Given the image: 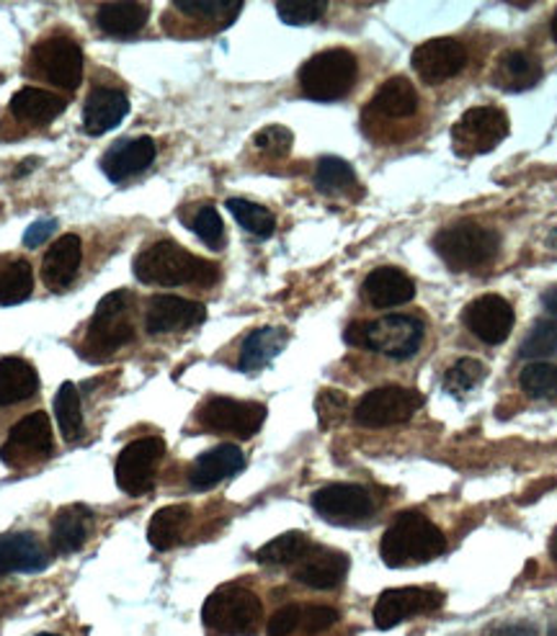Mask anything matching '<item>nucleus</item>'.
<instances>
[{"label":"nucleus","mask_w":557,"mask_h":636,"mask_svg":"<svg viewBox=\"0 0 557 636\" xmlns=\"http://www.w3.org/2000/svg\"><path fill=\"white\" fill-rule=\"evenodd\" d=\"M135 276L151 287H181V283L210 287L218 281L220 271L210 260L183 250L174 241H160L147 245L135 258Z\"/></svg>","instance_id":"nucleus-1"},{"label":"nucleus","mask_w":557,"mask_h":636,"mask_svg":"<svg viewBox=\"0 0 557 636\" xmlns=\"http://www.w3.org/2000/svg\"><path fill=\"white\" fill-rule=\"evenodd\" d=\"M447 549V538L423 513H400L385 531L380 554L388 567L426 565Z\"/></svg>","instance_id":"nucleus-2"},{"label":"nucleus","mask_w":557,"mask_h":636,"mask_svg":"<svg viewBox=\"0 0 557 636\" xmlns=\"http://www.w3.org/2000/svg\"><path fill=\"white\" fill-rule=\"evenodd\" d=\"M434 250L455 271H478L490 266L501 250L499 232L478 222H459L444 227L434 237Z\"/></svg>","instance_id":"nucleus-3"},{"label":"nucleus","mask_w":557,"mask_h":636,"mask_svg":"<svg viewBox=\"0 0 557 636\" xmlns=\"http://www.w3.org/2000/svg\"><path fill=\"white\" fill-rule=\"evenodd\" d=\"M344 338L348 346L377 350L388 358H411L423 343V323L411 314H388L377 323H352Z\"/></svg>","instance_id":"nucleus-4"},{"label":"nucleus","mask_w":557,"mask_h":636,"mask_svg":"<svg viewBox=\"0 0 557 636\" xmlns=\"http://www.w3.org/2000/svg\"><path fill=\"white\" fill-rule=\"evenodd\" d=\"M359 75L356 57L348 49H325L300 67V91L308 99L328 103L352 91Z\"/></svg>","instance_id":"nucleus-5"},{"label":"nucleus","mask_w":557,"mask_h":636,"mask_svg":"<svg viewBox=\"0 0 557 636\" xmlns=\"http://www.w3.org/2000/svg\"><path fill=\"white\" fill-rule=\"evenodd\" d=\"M202 618L218 634L248 636L261 624L264 605L254 590L241 585H222L207 598Z\"/></svg>","instance_id":"nucleus-6"},{"label":"nucleus","mask_w":557,"mask_h":636,"mask_svg":"<svg viewBox=\"0 0 557 636\" xmlns=\"http://www.w3.org/2000/svg\"><path fill=\"white\" fill-rule=\"evenodd\" d=\"M132 294L130 291H111L96 306V314L88 325V348L96 354L109 356L116 348L127 346L135 338V325L130 320Z\"/></svg>","instance_id":"nucleus-7"},{"label":"nucleus","mask_w":557,"mask_h":636,"mask_svg":"<svg viewBox=\"0 0 557 636\" xmlns=\"http://www.w3.org/2000/svg\"><path fill=\"white\" fill-rule=\"evenodd\" d=\"M423 408V394L411 387L371 389L354 410V421L364 428H388L408 423Z\"/></svg>","instance_id":"nucleus-8"},{"label":"nucleus","mask_w":557,"mask_h":636,"mask_svg":"<svg viewBox=\"0 0 557 636\" xmlns=\"http://www.w3.org/2000/svg\"><path fill=\"white\" fill-rule=\"evenodd\" d=\"M509 137V116L506 111L495 107H475L467 109L459 122L452 126V142L455 153L463 157L486 155L499 147Z\"/></svg>","instance_id":"nucleus-9"},{"label":"nucleus","mask_w":557,"mask_h":636,"mask_svg":"<svg viewBox=\"0 0 557 636\" xmlns=\"http://www.w3.org/2000/svg\"><path fill=\"white\" fill-rule=\"evenodd\" d=\"M163 454H166V440L158 436L137 438L130 446H124L114 467L119 490L132 498L151 492L155 484V467H158Z\"/></svg>","instance_id":"nucleus-10"},{"label":"nucleus","mask_w":557,"mask_h":636,"mask_svg":"<svg viewBox=\"0 0 557 636\" xmlns=\"http://www.w3.org/2000/svg\"><path fill=\"white\" fill-rule=\"evenodd\" d=\"M32 67L44 75L52 86L76 91L80 78H83V55H80V47L73 40L49 36L32 49Z\"/></svg>","instance_id":"nucleus-11"},{"label":"nucleus","mask_w":557,"mask_h":636,"mask_svg":"<svg viewBox=\"0 0 557 636\" xmlns=\"http://www.w3.org/2000/svg\"><path fill=\"white\" fill-rule=\"evenodd\" d=\"M266 421V408L261 402H241L230 397H212L199 410V423L212 433H233L237 438L256 436Z\"/></svg>","instance_id":"nucleus-12"},{"label":"nucleus","mask_w":557,"mask_h":636,"mask_svg":"<svg viewBox=\"0 0 557 636\" xmlns=\"http://www.w3.org/2000/svg\"><path fill=\"white\" fill-rule=\"evenodd\" d=\"M467 47L459 40L442 36V40H428L421 47L413 49L411 65L426 83H444V80L455 78L465 70L467 65Z\"/></svg>","instance_id":"nucleus-13"},{"label":"nucleus","mask_w":557,"mask_h":636,"mask_svg":"<svg viewBox=\"0 0 557 636\" xmlns=\"http://www.w3.org/2000/svg\"><path fill=\"white\" fill-rule=\"evenodd\" d=\"M442 603H444V595L439 593V590H426V588L385 590V593L377 598L375 624L377 628H382V632H388V628L403 624L405 618L442 609Z\"/></svg>","instance_id":"nucleus-14"},{"label":"nucleus","mask_w":557,"mask_h":636,"mask_svg":"<svg viewBox=\"0 0 557 636\" xmlns=\"http://www.w3.org/2000/svg\"><path fill=\"white\" fill-rule=\"evenodd\" d=\"M52 451V425L44 413H32L13 425L0 459L9 467H21V464L36 459V456H49Z\"/></svg>","instance_id":"nucleus-15"},{"label":"nucleus","mask_w":557,"mask_h":636,"mask_svg":"<svg viewBox=\"0 0 557 636\" xmlns=\"http://www.w3.org/2000/svg\"><path fill=\"white\" fill-rule=\"evenodd\" d=\"M313 507L321 518L331 523H356L369 518L375 511L371 492L359 484H328L313 495Z\"/></svg>","instance_id":"nucleus-16"},{"label":"nucleus","mask_w":557,"mask_h":636,"mask_svg":"<svg viewBox=\"0 0 557 636\" xmlns=\"http://www.w3.org/2000/svg\"><path fill=\"white\" fill-rule=\"evenodd\" d=\"M465 325L470 327L475 338L488 343V346H499L514 327V306L499 294H482L467 304Z\"/></svg>","instance_id":"nucleus-17"},{"label":"nucleus","mask_w":557,"mask_h":636,"mask_svg":"<svg viewBox=\"0 0 557 636\" xmlns=\"http://www.w3.org/2000/svg\"><path fill=\"white\" fill-rule=\"evenodd\" d=\"M204 317H207L204 304L189 302V299L183 297L160 294L151 299V306H147L145 314V327L151 335H160L194 327L199 323H204Z\"/></svg>","instance_id":"nucleus-18"},{"label":"nucleus","mask_w":557,"mask_h":636,"mask_svg":"<svg viewBox=\"0 0 557 636\" xmlns=\"http://www.w3.org/2000/svg\"><path fill=\"white\" fill-rule=\"evenodd\" d=\"M155 160V142L151 137L122 140L111 145L101 157V170L109 181L122 183L127 178L143 174V170Z\"/></svg>","instance_id":"nucleus-19"},{"label":"nucleus","mask_w":557,"mask_h":636,"mask_svg":"<svg viewBox=\"0 0 557 636\" xmlns=\"http://www.w3.org/2000/svg\"><path fill=\"white\" fill-rule=\"evenodd\" d=\"M348 574V557L333 549H310L300 559L294 580L315 590L338 588Z\"/></svg>","instance_id":"nucleus-20"},{"label":"nucleus","mask_w":557,"mask_h":636,"mask_svg":"<svg viewBox=\"0 0 557 636\" xmlns=\"http://www.w3.org/2000/svg\"><path fill=\"white\" fill-rule=\"evenodd\" d=\"M245 467V456L237 446L222 444L212 451H207L194 461V467L189 471V482L194 490H210L214 484H220L227 477L237 475Z\"/></svg>","instance_id":"nucleus-21"},{"label":"nucleus","mask_w":557,"mask_h":636,"mask_svg":"<svg viewBox=\"0 0 557 636\" xmlns=\"http://www.w3.org/2000/svg\"><path fill=\"white\" fill-rule=\"evenodd\" d=\"M415 297V283L400 271V268L382 266L375 268L367 279H364V299L377 310H388L411 302Z\"/></svg>","instance_id":"nucleus-22"},{"label":"nucleus","mask_w":557,"mask_h":636,"mask_svg":"<svg viewBox=\"0 0 557 636\" xmlns=\"http://www.w3.org/2000/svg\"><path fill=\"white\" fill-rule=\"evenodd\" d=\"M127 114L130 101L122 91H116V88H93L83 109V130L99 137V134H107L119 126Z\"/></svg>","instance_id":"nucleus-23"},{"label":"nucleus","mask_w":557,"mask_h":636,"mask_svg":"<svg viewBox=\"0 0 557 636\" xmlns=\"http://www.w3.org/2000/svg\"><path fill=\"white\" fill-rule=\"evenodd\" d=\"M49 565L42 544L34 534H3L0 536V574L42 572Z\"/></svg>","instance_id":"nucleus-24"},{"label":"nucleus","mask_w":557,"mask_h":636,"mask_svg":"<svg viewBox=\"0 0 557 636\" xmlns=\"http://www.w3.org/2000/svg\"><path fill=\"white\" fill-rule=\"evenodd\" d=\"M80 260H83V248H80L78 235H63L57 243H52L47 256L42 260V279L49 289H65L76 279Z\"/></svg>","instance_id":"nucleus-25"},{"label":"nucleus","mask_w":557,"mask_h":636,"mask_svg":"<svg viewBox=\"0 0 557 636\" xmlns=\"http://www.w3.org/2000/svg\"><path fill=\"white\" fill-rule=\"evenodd\" d=\"M93 526V515L83 505H73L65 507L63 513L55 515L49 528V544L55 554H73L78 549H83V544L88 542V534H91Z\"/></svg>","instance_id":"nucleus-26"},{"label":"nucleus","mask_w":557,"mask_h":636,"mask_svg":"<svg viewBox=\"0 0 557 636\" xmlns=\"http://www.w3.org/2000/svg\"><path fill=\"white\" fill-rule=\"evenodd\" d=\"M542 78V63L530 52L511 49L499 59L493 72V83L503 88V91H526L534 88Z\"/></svg>","instance_id":"nucleus-27"},{"label":"nucleus","mask_w":557,"mask_h":636,"mask_svg":"<svg viewBox=\"0 0 557 636\" xmlns=\"http://www.w3.org/2000/svg\"><path fill=\"white\" fill-rule=\"evenodd\" d=\"M36 389H40V377L32 364L16 356L0 358V408L29 400L36 394Z\"/></svg>","instance_id":"nucleus-28"},{"label":"nucleus","mask_w":557,"mask_h":636,"mask_svg":"<svg viewBox=\"0 0 557 636\" xmlns=\"http://www.w3.org/2000/svg\"><path fill=\"white\" fill-rule=\"evenodd\" d=\"M63 111L65 99H59V96L52 91H44V88L26 86L13 93L11 99V114L29 124H47L63 114Z\"/></svg>","instance_id":"nucleus-29"},{"label":"nucleus","mask_w":557,"mask_h":636,"mask_svg":"<svg viewBox=\"0 0 557 636\" xmlns=\"http://www.w3.org/2000/svg\"><path fill=\"white\" fill-rule=\"evenodd\" d=\"M287 331L285 327H258L243 341L241 358H237V366L243 371H258L264 366H269L274 358H277L287 346Z\"/></svg>","instance_id":"nucleus-30"},{"label":"nucleus","mask_w":557,"mask_h":636,"mask_svg":"<svg viewBox=\"0 0 557 636\" xmlns=\"http://www.w3.org/2000/svg\"><path fill=\"white\" fill-rule=\"evenodd\" d=\"M369 111L380 114L385 119H408L419 111V93L411 80L405 78H390L380 86L375 99L369 103Z\"/></svg>","instance_id":"nucleus-31"},{"label":"nucleus","mask_w":557,"mask_h":636,"mask_svg":"<svg viewBox=\"0 0 557 636\" xmlns=\"http://www.w3.org/2000/svg\"><path fill=\"white\" fill-rule=\"evenodd\" d=\"M151 5L147 3H103L96 13V24L109 36H132L147 24Z\"/></svg>","instance_id":"nucleus-32"},{"label":"nucleus","mask_w":557,"mask_h":636,"mask_svg":"<svg viewBox=\"0 0 557 636\" xmlns=\"http://www.w3.org/2000/svg\"><path fill=\"white\" fill-rule=\"evenodd\" d=\"M34 289L32 264L16 256H0V306L26 302Z\"/></svg>","instance_id":"nucleus-33"},{"label":"nucleus","mask_w":557,"mask_h":636,"mask_svg":"<svg viewBox=\"0 0 557 636\" xmlns=\"http://www.w3.org/2000/svg\"><path fill=\"white\" fill-rule=\"evenodd\" d=\"M191 521V511L186 505H170L163 507L153 515L151 526H147V542H151L155 549H170L181 542L186 526Z\"/></svg>","instance_id":"nucleus-34"},{"label":"nucleus","mask_w":557,"mask_h":636,"mask_svg":"<svg viewBox=\"0 0 557 636\" xmlns=\"http://www.w3.org/2000/svg\"><path fill=\"white\" fill-rule=\"evenodd\" d=\"M310 551V538L302 534V531H289V534H281L277 538H271L269 544H264L261 549L256 551V559L261 565H292L300 562L304 554Z\"/></svg>","instance_id":"nucleus-35"},{"label":"nucleus","mask_w":557,"mask_h":636,"mask_svg":"<svg viewBox=\"0 0 557 636\" xmlns=\"http://www.w3.org/2000/svg\"><path fill=\"white\" fill-rule=\"evenodd\" d=\"M55 415L59 433H63L65 440H76L80 433H83V413H80V394L78 387L73 381H65L63 387L57 389L55 397Z\"/></svg>","instance_id":"nucleus-36"},{"label":"nucleus","mask_w":557,"mask_h":636,"mask_svg":"<svg viewBox=\"0 0 557 636\" xmlns=\"http://www.w3.org/2000/svg\"><path fill=\"white\" fill-rule=\"evenodd\" d=\"M225 207H227V212L235 216L237 224H241L245 232H250V235L271 237L274 230H277V220H274V214L261 204H254V201H245V199H227Z\"/></svg>","instance_id":"nucleus-37"},{"label":"nucleus","mask_w":557,"mask_h":636,"mask_svg":"<svg viewBox=\"0 0 557 636\" xmlns=\"http://www.w3.org/2000/svg\"><path fill=\"white\" fill-rule=\"evenodd\" d=\"M315 186L323 193H344L356 186V174L341 157H323L315 168Z\"/></svg>","instance_id":"nucleus-38"},{"label":"nucleus","mask_w":557,"mask_h":636,"mask_svg":"<svg viewBox=\"0 0 557 636\" xmlns=\"http://www.w3.org/2000/svg\"><path fill=\"white\" fill-rule=\"evenodd\" d=\"M176 9L186 13V16L214 21V24L227 26L233 24L237 13L243 11V3H227V0H183V3H176Z\"/></svg>","instance_id":"nucleus-39"},{"label":"nucleus","mask_w":557,"mask_h":636,"mask_svg":"<svg viewBox=\"0 0 557 636\" xmlns=\"http://www.w3.org/2000/svg\"><path fill=\"white\" fill-rule=\"evenodd\" d=\"M486 364L478 361V358H459L455 366H449L447 373H444V389L449 394H465L470 392L486 379Z\"/></svg>","instance_id":"nucleus-40"},{"label":"nucleus","mask_w":557,"mask_h":636,"mask_svg":"<svg viewBox=\"0 0 557 636\" xmlns=\"http://www.w3.org/2000/svg\"><path fill=\"white\" fill-rule=\"evenodd\" d=\"M522 358H547L557 354V320H539L522 343Z\"/></svg>","instance_id":"nucleus-41"},{"label":"nucleus","mask_w":557,"mask_h":636,"mask_svg":"<svg viewBox=\"0 0 557 636\" xmlns=\"http://www.w3.org/2000/svg\"><path fill=\"white\" fill-rule=\"evenodd\" d=\"M328 5L323 0H287V3H277L279 19L289 26H308L323 19Z\"/></svg>","instance_id":"nucleus-42"},{"label":"nucleus","mask_w":557,"mask_h":636,"mask_svg":"<svg viewBox=\"0 0 557 636\" xmlns=\"http://www.w3.org/2000/svg\"><path fill=\"white\" fill-rule=\"evenodd\" d=\"M522 389L530 397H549L557 392V369L549 364H530L522 371Z\"/></svg>","instance_id":"nucleus-43"},{"label":"nucleus","mask_w":557,"mask_h":636,"mask_svg":"<svg viewBox=\"0 0 557 636\" xmlns=\"http://www.w3.org/2000/svg\"><path fill=\"white\" fill-rule=\"evenodd\" d=\"M191 230L197 232L202 241L210 245V248H222V241H225V224H222V216L218 214V209L214 207H202L199 212L194 214V220L189 224Z\"/></svg>","instance_id":"nucleus-44"},{"label":"nucleus","mask_w":557,"mask_h":636,"mask_svg":"<svg viewBox=\"0 0 557 636\" xmlns=\"http://www.w3.org/2000/svg\"><path fill=\"white\" fill-rule=\"evenodd\" d=\"M348 410V400L344 392H338V389H323L321 394H318L315 400V413H318V423H321V428H333V425H338L344 421Z\"/></svg>","instance_id":"nucleus-45"},{"label":"nucleus","mask_w":557,"mask_h":636,"mask_svg":"<svg viewBox=\"0 0 557 636\" xmlns=\"http://www.w3.org/2000/svg\"><path fill=\"white\" fill-rule=\"evenodd\" d=\"M292 142H294V134L287 130V126H264L261 132L254 137V145L256 149H261L264 155H271V157H287L289 149H292Z\"/></svg>","instance_id":"nucleus-46"},{"label":"nucleus","mask_w":557,"mask_h":636,"mask_svg":"<svg viewBox=\"0 0 557 636\" xmlns=\"http://www.w3.org/2000/svg\"><path fill=\"white\" fill-rule=\"evenodd\" d=\"M338 621V611L336 609H328V605H308V609L302 611V621L300 624L304 626V632L308 634H321L325 628H331L333 624Z\"/></svg>","instance_id":"nucleus-47"},{"label":"nucleus","mask_w":557,"mask_h":636,"mask_svg":"<svg viewBox=\"0 0 557 636\" xmlns=\"http://www.w3.org/2000/svg\"><path fill=\"white\" fill-rule=\"evenodd\" d=\"M300 621H302L300 605H285V609H279L277 613H274L269 626H266V632H269V636H289L297 626H300Z\"/></svg>","instance_id":"nucleus-48"},{"label":"nucleus","mask_w":557,"mask_h":636,"mask_svg":"<svg viewBox=\"0 0 557 636\" xmlns=\"http://www.w3.org/2000/svg\"><path fill=\"white\" fill-rule=\"evenodd\" d=\"M57 232V220H40L24 232V245L26 248H40L42 243H47L52 235Z\"/></svg>","instance_id":"nucleus-49"},{"label":"nucleus","mask_w":557,"mask_h":636,"mask_svg":"<svg viewBox=\"0 0 557 636\" xmlns=\"http://www.w3.org/2000/svg\"><path fill=\"white\" fill-rule=\"evenodd\" d=\"M490 636H537V626L530 621H509V624L490 628Z\"/></svg>","instance_id":"nucleus-50"},{"label":"nucleus","mask_w":557,"mask_h":636,"mask_svg":"<svg viewBox=\"0 0 557 636\" xmlns=\"http://www.w3.org/2000/svg\"><path fill=\"white\" fill-rule=\"evenodd\" d=\"M542 304H545V310H547V312L557 314V287H555V289H549V291H545V297H542Z\"/></svg>","instance_id":"nucleus-51"},{"label":"nucleus","mask_w":557,"mask_h":636,"mask_svg":"<svg viewBox=\"0 0 557 636\" xmlns=\"http://www.w3.org/2000/svg\"><path fill=\"white\" fill-rule=\"evenodd\" d=\"M549 554H553L555 565H557V531L553 534V542H549Z\"/></svg>","instance_id":"nucleus-52"},{"label":"nucleus","mask_w":557,"mask_h":636,"mask_svg":"<svg viewBox=\"0 0 557 636\" xmlns=\"http://www.w3.org/2000/svg\"><path fill=\"white\" fill-rule=\"evenodd\" d=\"M553 36H555V42H557V11H555V19H553Z\"/></svg>","instance_id":"nucleus-53"},{"label":"nucleus","mask_w":557,"mask_h":636,"mask_svg":"<svg viewBox=\"0 0 557 636\" xmlns=\"http://www.w3.org/2000/svg\"><path fill=\"white\" fill-rule=\"evenodd\" d=\"M549 636H557V624H555L553 628H549Z\"/></svg>","instance_id":"nucleus-54"},{"label":"nucleus","mask_w":557,"mask_h":636,"mask_svg":"<svg viewBox=\"0 0 557 636\" xmlns=\"http://www.w3.org/2000/svg\"><path fill=\"white\" fill-rule=\"evenodd\" d=\"M40 636H57V634H40Z\"/></svg>","instance_id":"nucleus-55"}]
</instances>
